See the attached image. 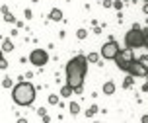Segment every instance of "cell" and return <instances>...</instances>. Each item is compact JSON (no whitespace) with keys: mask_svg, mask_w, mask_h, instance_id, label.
Segmentation results:
<instances>
[{"mask_svg":"<svg viewBox=\"0 0 148 123\" xmlns=\"http://www.w3.org/2000/svg\"><path fill=\"white\" fill-rule=\"evenodd\" d=\"M86 70H88V57L76 55L74 59H70L66 65V84H70L74 90L82 88L84 78H86Z\"/></svg>","mask_w":148,"mask_h":123,"instance_id":"cell-1","label":"cell"},{"mask_svg":"<svg viewBox=\"0 0 148 123\" xmlns=\"http://www.w3.org/2000/svg\"><path fill=\"white\" fill-rule=\"evenodd\" d=\"M12 100L18 106H31L35 102V88L31 82H18L12 90Z\"/></svg>","mask_w":148,"mask_h":123,"instance_id":"cell-2","label":"cell"},{"mask_svg":"<svg viewBox=\"0 0 148 123\" xmlns=\"http://www.w3.org/2000/svg\"><path fill=\"white\" fill-rule=\"evenodd\" d=\"M125 45L131 47V49H138V47H144V31L138 23H134L131 31H127L125 35Z\"/></svg>","mask_w":148,"mask_h":123,"instance_id":"cell-3","label":"cell"},{"mask_svg":"<svg viewBox=\"0 0 148 123\" xmlns=\"http://www.w3.org/2000/svg\"><path fill=\"white\" fill-rule=\"evenodd\" d=\"M133 51H134V49H131V47H125V49H121V53H119L117 57L113 59V61H115V65H117V68H121V70H129L131 63L134 61Z\"/></svg>","mask_w":148,"mask_h":123,"instance_id":"cell-4","label":"cell"},{"mask_svg":"<svg viewBox=\"0 0 148 123\" xmlns=\"http://www.w3.org/2000/svg\"><path fill=\"white\" fill-rule=\"evenodd\" d=\"M29 63L35 66H45L49 63V53L45 49H33L29 53Z\"/></svg>","mask_w":148,"mask_h":123,"instance_id":"cell-5","label":"cell"},{"mask_svg":"<svg viewBox=\"0 0 148 123\" xmlns=\"http://www.w3.org/2000/svg\"><path fill=\"white\" fill-rule=\"evenodd\" d=\"M121 53V47H119L117 41H107V43L101 45V51H99V55L103 59H115Z\"/></svg>","mask_w":148,"mask_h":123,"instance_id":"cell-6","label":"cell"},{"mask_svg":"<svg viewBox=\"0 0 148 123\" xmlns=\"http://www.w3.org/2000/svg\"><path fill=\"white\" fill-rule=\"evenodd\" d=\"M127 73L133 74V76H136V78H138V76H146V73H148V65H146V63H142L140 59H138V61L134 59L133 63H131V66H129V70H127Z\"/></svg>","mask_w":148,"mask_h":123,"instance_id":"cell-7","label":"cell"},{"mask_svg":"<svg viewBox=\"0 0 148 123\" xmlns=\"http://www.w3.org/2000/svg\"><path fill=\"white\" fill-rule=\"evenodd\" d=\"M103 94L105 96H111V94H115V84L111 82V80H107L103 84Z\"/></svg>","mask_w":148,"mask_h":123,"instance_id":"cell-8","label":"cell"},{"mask_svg":"<svg viewBox=\"0 0 148 123\" xmlns=\"http://www.w3.org/2000/svg\"><path fill=\"white\" fill-rule=\"evenodd\" d=\"M49 18H51L53 22H60V20H62V12H60L59 8H53L51 14H49Z\"/></svg>","mask_w":148,"mask_h":123,"instance_id":"cell-9","label":"cell"},{"mask_svg":"<svg viewBox=\"0 0 148 123\" xmlns=\"http://www.w3.org/2000/svg\"><path fill=\"white\" fill-rule=\"evenodd\" d=\"M72 94H74V88L70 86V84L60 88V96H62V98H68V96H72Z\"/></svg>","mask_w":148,"mask_h":123,"instance_id":"cell-10","label":"cell"},{"mask_svg":"<svg viewBox=\"0 0 148 123\" xmlns=\"http://www.w3.org/2000/svg\"><path fill=\"white\" fill-rule=\"evenodd\" d=\"M12 49H14L12 41H10V39H4V43H2V51H4V53H8V51H12Z\"/></svg>","mask_w":148,"mask_h":123,"instance_id":"cell-11","label":"cell"},{"mask_svg":"<svg viewBox=\"0 0 148 123\" xmlns=\"http://www.w3.org/2000/svg\"><path fill=\"white\" fill-rule=\"evenodd\" d=\"M78 111H80V106H78L76 102H72V104H70V113H72V115H76Z\"/></svg>","mask_w":148,"mask_h":123,"instance_id":"cell-12","label":"cell"},{"mask_svg":"<svg viewBox=\"0 0 148 123\" xmlns=\"http://www.w3.org/2000/svg\"><path fill=\"white\" fill-rule=\"evenodd\" d=\"M99 61V55L97 53H90L88 55V63H97Z\"/></svg>","mask_w":148,"mask_h":123,"instance_id":"cell-13","label":"cell"},{"mask_svg":"<svg viewBox=\"0 0 148 123\" xmlns=\"http://www.w3.org/2000/svg\"><path fill=\"white\" fill-rule=\"evenodd\" d=\"M86 35H88L86 29H78V31H76V37H78V39H86Z\"/></svg>","mask_w":148,"mask_h":123,"instance_id":"cell-14","label":"cell"},{"mask_svg":"<svg viewBox=\"0 0 148 123\" xmlns=\"http://www.w3.org/2000/svg\"><path fill=\"white\" fill-rule=\"evenodd\" d=\"M133 78H134L133 74H131V76H127V80L123 82V86H125V88H131V86H133Z\"/></svg>","mask_w":148,"mask_h":123,"instance_id":"cell-15","label":"cell"},{"mask_svg":"<svg viewBox=\"0 0 148 123\" xmlns=\"http://www.w3.org/2000/svg\"><path fill=\"white\" fill-rule=\"evenodd\" d=\"M49 104H51V106L59 104V96H57V94H51V96H49Z\"/></svg>","mask_w":148,"mask_h":123,"instance_id":"cell-16","label":"cell"},{"mask_svg":"<svg viewBox=\"0 0 148 123\" xmlns=\"http://www.w3.org/2000/svg\"><path fill=\"white\" fill-rule=\"evenodd\" d=\"M113 8L115 10H123V0H113Z\"/></svg>","mask_w":148,"mask_h":123,"instance_id":"cell-17","label":"cell"},{"mask_svg":"<svg viewBox=\"0 0 148 123\" xmlns=\"http://www.w3.org/2000/svg\"><path fill=\"white\" fill-rule=\"evenodd\" d=\"M96 111H97V108H96V106H92V108H90L88 111H86V115L90 117V115H94V113H96Z\"/></svg>","mask_w":148,"mask_h":123,"instance_id":"cell-18","label":"cell"},{"mask_svg":"<svg viewBox=\"0 0 148 123\" xmlns=\"http://www.w3.org/2000/svg\"><path fill=\"white\" fill-rule=\"evenodd\" d=\"M144 47L148 49V29H144Z\"/></svg>","mask_w":148,"mask_h":123,"instance_id":"cell-19","label":"cell"},{"mask_svg":"<svg viewBox=\"0 0 148 123\" xmlns=\"http://www.w3.org/2000/svg\"><path fill=\"white\" fill-rule=\"evenodd\" d=\"M103 6H105V8H109V6H113V0H103Z\"/></svg>","mask_w":148,"mask_h":123,"instance_id":"cell-20","label":"cell"},{"mask_svg":"<svg viewBox=\"0 0 148 123\" xmlns=\"http://www.w3.org/2000/svg\"><path fill=\"white\" fill-rule=\"evenodd\" d=\"M2 86H4V88H10V86H12V82H10V80H4V82H2Z\"/></svg>","mask_w":148,"mask_h":123,"instance_id":"cell-21","label":"cell"},{"mask_svg":"<svg viewBox=\"0 0 148 123\" xmlns=\"http://www.w3.org/2000/svg\"><path fill=\"white\" fill-rule=\"evenodd\" d=\"M140 61H142V63H146V65H148V55H142V57H140Z\"/></svg>","mask_w":148,"mask_h":123,"instance_id":"cell-22","label":"cell"},{"mask_svg":"<svg viewBox=\"0 0 148 123\" xmlns=\"http://www.w3.org/2000/svg\"><path fill=\"white\" fill-rule=\"evenodd\" d=\"M142 92H148V82L144 84V86H142Z\"/></svg>","mask_w":148,"mask_h":123,"instance_id":"cell-23","label":"cell"},{"mask_svg":"<svg viewBox=\"0 0 148 123\" xmlns=\"http://www.w3.org/2000/svg\"><path fill=\"white\" fill-rule=\"evenodd\" d=\"M142 123H148V113H146L144 117H142Z\"/></svg>","mask_w":148,"mask_h":123,"instance_id":"cell-24","label":"cell"},{"mask_svg":"<svg viewBox=\"0 0 148 123\" xmlns=\"http://www.w3.org/2000/svg\"><path fill=\"white\" fill-rule=\"evenodd\" d=\"M144 14H148V2L144 4Z\"/></svg>","mask_w":148,"mask_h":123,"instance_id":"cell-25","label":"cell"},{"mask_svg":"<svg viewBox=\"0 0 148 123\" xmlns=\"http://www.w3.org/2000/svg\"><path fill=\"white\" fill-rule=\"evenodd\" d=\"M146 80H148V73H146Z\"/></svg>","mask_w":148,"mask_h":123,"instance_id":"cell-26","label":"cell"},{"mask_svg":"<svg viewBox=\"0 0 148 123\" xmlns=\"http://www.w3.org/2000/svg\"><path fill=\"white\" fill-rule=\"evenodd\" d=\"M144 2H148V0H144Z\"/></svg>","mask_w":148,"mask_h":123,"instance_id":"cell-27","label":"cell"},{"mask_svg":"<svg viewBox=\"0 0 148 123\" xmlns=\"http://www.w3.org/2000/svg\"><path fill=\"white\" fill-rule=\"evenodd\" d=\"M123 2H125V0H123Z\"/></svg>","mask_w":148,"mask_h":123,"instance_id":"cell-28","label":"cell"}]
</instances>
